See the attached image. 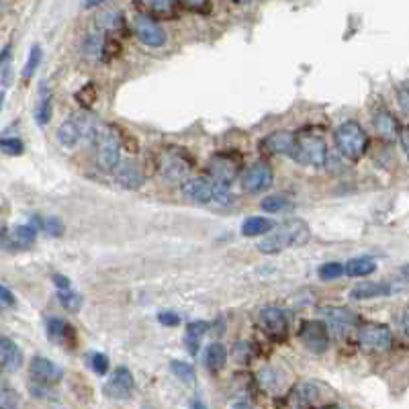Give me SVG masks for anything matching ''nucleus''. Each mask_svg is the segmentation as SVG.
Wrapping results in <instances>:
<instances>
[{"instance_id": "obj_1", "label": "nucleus", "mask_w": 409, "mask_h": 409, "mask_svg": "<svg viewBox=\"0 0 409 409\" xmlns=\"http://www.w3.org/2000/svg\"><path fill=\"white\" fill-rule=\"evenodd\" d=\"M311 239V228L303 219H289L258 243L262 254H281L289 248L305 246Z\"/></svg>"}, {"instance_id": "obj_2", "label": "nucleus", "mask_w": 409, "mask_h": 409, "mask_svg": "<svg viewBox=\"0 0 409 409\" xmlns=\"http://www.w3.org/2000/svg\"><path fill=\"white\" fill-rule=\"evenodd\" d=\"M182 194L192 203L209 205L215 203L219 207H230L234 203V194L226 184H219L211 178H190L182 184Z\"/></svg>"}, {"instance_id": "obj_3", "label": "nucleus", "mask_w": 409, "mask_h": 409, "mask_svg": "<svg viewBox=\"0 0 409 409\" xmlns=\"http://www.w3.org/2000/svg\"><path fill=\"white\" fill-rule=\"evenodd\" d=\"M94 150H97V162L103 170H113L121 164V141L117 131L111 125L97 123L92 135H90Z\"/></svg>"}, {"instance_id": "obj_4", "label": "nucleus", "mask_w": 409, "mask_h": 409, "mask_svg": "<svg viewBox=\"0 0 409 409\" xmlns=\"http://www.w3.org/2000/svg\"><path fill=\"white\" fill-rule=\"evenodd\" d=\"M334 141H336L338 152H340L344 158L352 160V162L360 160V158L364 156L366 148H368V135H366V131L360 127V123H356V121H346V123H342V125L336 129V133H334Z\"/></svg>"}, {"instance_id": "obj_5", "label": "nucleus", "mask_w": 409, "mask_h": 409, "mask_svg": "<svg viewBox=\"0 0 409 409\" xmlns=\"http://www.w3.org/2000/svg\"><path fill=\"white\" fill-rule=\"evenodd\" d=\"M295 160L307 166H323L328 160V146L321 137L315 135H301L297 141V152H295Z\"/></svg>"}, {"instance_id": "obj_6", "label": "nucleus", "mask_w": 409, "mask_h": 409, "mask_svg": "<svg viewBox=\"0 0 409 409\" xmlns=\"http://www.w3.org/2000/svg\"><path fill=\"white\" fill-rule=\"evenodd\" d=\"M391 330L383 323H364L358 332V344L364 350L383 352L391 346Z\"/></svg>"}, {"instance_id": "obj_7", "label": "nucleus", "mask_w": 409, "mask_h": 409, "mask_svg": "<svg viewBox=\"0 0 409 409\" xmlns=\"http://www.w3.org/2000/svg\"><path fill=\"white\" fill-rule=\"evenodd\" d=\"M299 338H301V342L305 344V348L309 352H313V354L326 352L328 344H330L328 326H326L323 321H317V319H307V321H303L301 332H299Z\"/></svg>"}, {"instance_id": "obj_8", "label": "nucleus", "mask_w": 409, "mask_h": 409, "mask_svg": "<svg viewBox=\"0 0 409 409\" xmlns=\"http://www.w3.org/2000/svg\"><path fill=\"white\" fill-rule=\"evenodd\" d=\"M133 29H135L137 39H139L143 46H148V48H162V46L166 43V33H164V29H162L154 19H150V17H146V14L135 17Z\"/></svg>"}, {"instance_id": "obj_9", "label": "nucleus", "mask_w": 409, "mask_h": 409, "mask_svg": "<svg viewBox=\"0 0 409 409\" xmlns=\"http://www.w3.org/2000/svg\"><path fill=\"white\" fill-rule=\"evenodd\" d=\"M272 168L266 162H256L241 176V186L248 192H262L272 184Z\"/></svg>"}, {"instance_id": "obj_10", "label": "nucleus", "mask_w": 409, "mask_h": 409, "mask_svg": "<svg viewBox=\"0 0 409 409\" xmlns=\"http://www.w3.org/2000/svg\"><path fill=\"white\" fill-rule=\"evenodd\" d=\"M133 387H135V381H133V375L127 366H119L117 370L111 375V379L107 381L105 385V395L111 397V399H129L131 393H133Z\"/></svg>"}, {"instance_id": "obj_11", "label": "nucleus", "mask_w": 409, "mask_h": 409, "mask_svg": "<svg viewBox=\"0 0 409 409\" xmlns=\"http://www.w3.org/2000/svg\"><path fill=\"white\" fill-rule=\"evenodd\" d=\"M258 321L262 326V330L272 336V338H285L287 336V315L283 309L279 307H264L258 315Z\"/></svg>"}, {"instance_id": "obj_12", "label": "nucleus", "mask_w": 409, "mask_h": 409, "mask_svg": "<svg viewBox=\"0 0 409 409\" xmlns=\"http://www.w3.org/2000/svg\"><path fill=\"white\" fill-rule=\"evenodd\" d=\"M297 141L299 137L291 133V131H275L270 133L264 141H262V148L270 154H279V156H291L295 158V152H297Z\"/></svg>"}, {"instance_id": "obj_13", "label": "nucleus", "mask_w": 409, "mask_h": 409, "mask_svg": "<svg viewBox=\"0 0 409 409\" xmlns=\"http://www.w3.org/2000/svg\"><path fill=\"white\" fill-rule=\"evenodd\" d=\"M237 170H239L237 160H234L232 156H226V154L215 156L209 162V172L213 176V180L219 182V184H226V186L234 182L235 176H237Z\"/></svg>"}, {"instance_id": "obj_14", "label": "nucleus", "mask_w": 409, "mask_h": 409, "mask_svg": "<svg viewBox=\"0 0 409 409\" xmlns=\"http://www.w3.org/2000/svg\"><path fill=\"white\" fill-rule=\"evenodd\" d=\"M31 377L37 383L52 385V383H58L59 379L63 377V370H61V366H58L56 362H52L50 358L37 356V358L31 360Z\"/></svg>"}, {"instance_id": "obj_15", "label": "nucleus", "mask_w": 409, "mask_h": 409, "mask_svg": "<svg viewBox=\"0 0 409 409\" xmlns=\"http://www.w3.org/2000/svg\"><path fill=\"white\" fill-rule=\"evenodd\" d=\"M37 239V230L33 226H19L10 234L6 232L2 237V243L6 250H27L35 243Z\"/></svg>"}, {"instance_id": "obj_16", "label": "nucleus", "mask_w": 409, "mask_h": 409, "mask_svg": "<svg viewBox=\"0 0 409 409\" xmlns=\"http://www.w3.org/2000/svg\"><path fill=\"white\" fill-rule=\"evenodd\" d=\"M397 291L391 283H360L350 291V299L354 301H366V299H379Z\"/></svg>"}, {"instance_id": "obj_17", "label": "nucleus", "mask_w": 409, "mask_h": 409, "mask_svg": "<svg viewBox=\"0 0 409 409\" xmlns=\"http://www.w3.org/2000/svg\"><path fill=\"white\" fill-rule=\"evenodd\" d=\"M115 180H117L123 188H133V190L143 184L141 170L133 162H121L117 168H115Z\"/></svg>"}, {"instance_id": "obj_18", "label": "nucleus", "mask_w": 409, "mask_h": 409, "mask_svg": "<svg viewBox=\"0 0 409 409\" xmlns=\"http://www.w3.org/2000/svg\"><path fill=\"white\" fill-rule=\"evenodd\" d=\"M0 358H2L4 370H8V372H17L23 366V352L19 350V346L8 338L0 340Z\"/></svg>"}, {"instance_id": "obj_19", "label": "nucleus", "mask_w": 409, "mask_h": 409, "mask_svg": "<svg viewBox=\"0 0 409 409\" xmlns=\"http://www.w3.org/2000/svg\"><path fill=\"white\" fill-rule=\"evenodd\" d=\"M375 129L387 141H393L397 137V131H399L395 117L389 111H385V109L379 111V113H375Z\"/></svg>"}, {"instance_id": "obj_20", "label": "nucleus", "mask_w": 409, "mask_h": 409, "mask_svg": "<svg viewBox=\"0 0 409 409\" xmlns=\"http://www.w3.org/2000/svg\"><path fill=\"white\" fill-rule=\"evenodd\" d=\"M321 313L323 315H328V319L330 321H334L336 326H344V328H354V326H358V315L350 311V309H346V307H323L321 309Z\"/></svg>"}, {"instance_id": "obj_21", "label": "nucleus", "mask_w": 409, "mask_h": 409, "mask_svg": "<svg viewBox=\"0 0 409 409\" xmlns=\"http://www.w3.org/2000/svg\"><path fill=\"white\" fill-rule=\"evenodd\" d=\"M226 362H228V348H226L223 344L215 342V344H211V346L207 348V352H205V364H207V368H209L211 372L223 370Z\"/></svg>"}, {"instance_id": "obj_22", "label": "nucleus", "mask_w": 409, "mask_h": 409, "mask_svg": "<svg viewBox=\"0 0 409 409\" xmlns=\"http://www.w3.org/2000/svg\"><path fill=\"white\" fill-rule=\"evenodd\" d=\"M188 164L180 158V156H170L164 164H162V174L166 176L168 180H184L188 174Z\"/></svg>"}, {"instance_id": "obj_23", "label": "nucleus", "mask_w": 409, "mask_h": 409, "mask_svg": "<svg viewBox=\"0 0 409 409\" xmlns=\"http://www.w3.org/2000/svg\"><path fill=\"white\" fill-rule=\"evenodd\" d=\"M344 268H346V275H348V277L360 279V277L372 275V272L377 270V264H375V260H370V258H352V260H348V262L344 264Z\"/></svg>"}, {"instance_id": "obj_24", "label": "nucleus", "mask_w": 409, "mask_h": 409, "mask_svg": "<svg viewBox=\"0 0 409 409\" xmlns=\"http://www.w3.org/2000/svg\"><path fill=\"white\" fill-rule=\"evenodd\" d=\"M272 221L266 219V217H248L243 223H241V234L248 235V237H254V235H262L268 234L272 230Z\"/></svg>"}, {"instance_id": "obj_25", "label": "nucleus", "mask_w": 409, "mask_h": 409, "mask_svg": "<svg viewBox=\"0 0 409 409\" xmlns=\"http://www.w3.org/2000/svg\"><path fill=\"white\" fill-rule=\"evenodd\" d=\"M207 330H209L207 321H192V323H188V328H186V346H188L190 354H197V350H199V338Z\"/></svg>"}, {"instance_id": "obj_26", "label": "nucleus", "mask_w": 409, "mask_h": 409, "mask_svg": "<svg viewBox=\"0 0 409 409\" xmlns=\"http://www.w3.org/2000/svg\"><path fill=\"white\" fill-rule=\"evenodd\" d=\"M35 119L39 125H46L52 119V97L48 94L46 88H41V97H39V103L35 109Z\"/></svg>"}, {"instance_id": "obj_27", "label": "nucleus", "mask_w": 409, "mask_h": 409, "mask_svg": "<svg viewBox=\"0 0 409 409\" xmlns=\"http://www.w3.org/2000/svg\"><path fill=\"white\" fill-rule=\"evenodd\" d=\"M41 58H43L41 48H39V46H33V48H31V52H29L27 63H25V68H23V78H25V80H29V78L35 74V70H37V68H39V63H41Z\"/></svg>"}, {"instance_id": "obj_28", "label": "nucleus", "mask_w": 409, "mask_h": 409, "mask_svg": "<svg viewBox=\"0 0 409 409\" xmlns=\"http://www.w3.org/2000/svg\"><path fill=\"white\" fill-rule=\"evenodd\" d=\"M344 272H346V268H344V264H340V262H326V264H323V266H319V270H317V275H319V279H321V281H334V279H340Z\"/></svg>"}, {"instance_id": "obj_29", "label": "nucleus", "mask_w": 409, "mask_h": 409, "mask_svg": "<svg viewBox=\"0 0 409 409\" xmlns=\"http://www.w3.org/2000/svg\"><path fill=\"white\" fill-rule=\"evenodd\" d=\"M170 368H172V372H174V377H178L182 383H186V385H190L192 381H194V368L188 364V362H182V360H174L172 364H170Z\"/></svg>"}, {"instance_id": "obj_30", "label": "nucleus", "mask_w": 409, "mask_h": 409, "mask_svg": "<svg viewBox=\"0 0 409 409\" xmlns=\"http://www.w3.org/2000/svg\"><path fill=\"white\" fill-rule=\"evenodd\" d=\"M0 148H2V152H4L6 156H21V154L25 152L23 141L17 139V137H2Z\"/></svg>"}, {"instance_id": "obj_31", "label": "nucleus", "mask_w": 409, "mask_h": 409, "mask_svg": "<svg viewBox=\"0 0 409 409\" xmlns=\"http://www.w3.org/2000/svg\"><path fill=\"white\" fill-rule=\"evenodd\" d=\"M287 205H289V203H287V199H283V197H266V199L260 203L262 211H266V213H279V211H283Z\"/></svg>"}, {"instance_id": "obj_32", "label": "nucleus", "mask_w": 409, "mask_h": 409, "mask_svg": "<svg viewBox=\"0 0 409 409\" xmlns=\"http://www.w3.org/2000/svg\"><path fill=\"white\" fill-rule=\"evenodd\" d=\"M88 362H90V368L97 375H105L109 370V358L105 354H101V352H92L90 358H88Z\"/></svg>"}, {"instance_id": "obj_33", "label": "nucleus", "mask_w": 409, "mask_h": 409, "mask_svg": "<svg viewBox=\"0 0 409 409\" xmlns=\"http://www.w3.org/2000/svg\"><path fill=\"white\" fill-rule=\"evenodd\" d=\"M63 336H66V323L61 319H58V317L50 319L48 321V338L54 340V342H59Z\"/></svg>"}, {"instance_id": "obj_34", "label": "nucleus", "mask_w": 409, "mask_h": 409, "mask_svg": "<svg viewBox=\"0 0 409 409\" xmlns=\"http://www.w3.org/2000/svg\"><path fill=\"white\" fill-rule=\"evenodd\" d=\"M137 2L154 12H170L172 10V0H137Z\"/></svg>"}, {"instance_id": "obj_35", "label": "nucleus", "mask_w": 409, "mask_h": 409, "mask_svg": "<svg viewBox=\"0 0 409 409\" xmlns=\"http://www.w3.org/2000/svg\"><path fill=\"white\" fill-rule=\"evenodd\" d=\"M59 303H61L66 309H72V311H76V309L82 305V297H80V295H76V292H72V291H61L59 292Z\"/></svg>"}, {"instance_id": "obj_36", "label": "nucleus", "mask_w": 409, "mask_h": 409, "mask_svg": "<svg viewBox=\"0 0 409 409\" xmlns=\"http://www.w3.org/2000/svg\"><path fill=\"white\" fill-rule=\"evenodd\" d=\"M41 228H43L48 234L56 235V237H59V235L63 234V223L59 221L58 217H46V219L41 221Z\"/></svg>"}, {"instance_id": "obj_37", "label": "nucleus", "mask_w": 409, "mask_h": 409, "mask_svg": "<svg viewBox=\"0 0 409 409\" xmlns=\"http://www.w3.org/2000/svg\"><path fill=\"white\" fill-rule=\"evenodd\" d=\"M76 99L80 101V105L90 107V105L94 103V99H97V90H94V86H92V84H88L86 88H82V90L76 94Z\"/></svg>"}, {"instance_id": "obj_38", "label": "nucleus", "mask_w": 409, "mask_h": 409, "mask_svg": "<svg viewBox=\"0 0 409 409\" xmlns=\"http://www.w3.org/2000/svg\"><path fill=\"white\" fill-rule=\"evenodd\" d=\"M158 321H160L162 326H178V323H180V315H176L172 311H162V313L158 315Z\"/></svg>"}, {"instance_id": "obj_39", "label": "nucleus", "mask_w": 409, "mask_h": 409, "mask_svg": "<svg viewBox=\"0 0 409 409\" xmlns=\"http://www.w3.org/2000/svg\"><path fill=\"white\" fill-rule=\"evenodd\" d=\"M0 303H2V307H12L14 305V297H12V292L8 291L6 285L0 287Z\"/></svg>"}, {"instance_id": "obj_40", "label": "nucleus", "mask_w": 409, "mask_h": 409, "mask_svg": "<svg viewBox=\"0 0 409 409\" xmlns=\"http://www.w3.org/2000/svg\"><path fill=\"white\" fill-rule=\"evenodd\" d=\"M397 99H399V107L403 109V113L409 115V88H401Z\"/></svg>"}, {"instance_id": "obj_41", "label": "nucleus", "mask_w": 409, "mask_h": 409, "mask_svg": "<svg viewBox=\"0 0 409 409\" xmlns=\"http://www.w3.org/2000/svg\"><path fill=\"white\" fill-rule=\"evenodd\" d=\"M54 283L58 285L59 291H70V279L61 277V275H54Z\"/></svg>"}, {"instance_id": "obj_42", "label": "nucleus", "mask_w": 409, "mask_h": 409, "mask_svg": "<svg viewBox=\"0 0 409 409\" xmlns=\"http://www.w3.org/2000/svg\"><path fill=\"white\" fill-rule=\"evenodd\" d=\"M401 146H403V150H406V154H408L409 158V127L401 131Z\"/></svg>"}, {"instance_id": "obj_43", "label": "nucleus", "mask_w": 409, "mask_h": 409, "mask_svg": "<svg viewBox=\"0 0 409 409\" xmlns=\"http://www.w3.org/2000/svg\"><path fill=\"white\" fill-rule=\"evenodd\" d=\"M186 6H190V8H201V6H205L207 4V0H182Z\"/></svg>"}, {"instance_id": "obj_44", "label": "nucleus", "mask_w": 409, "mask_h": 409, "mask_svg": "<svg viewBox=\"0 0 409 409\" xmlns=\"http://www.w3.org/2000/svg\"><path fill=\"white\" fill-rule=\"evenodd\" d=\"M103 2H107V0H84V8H94Z\"/></svg>"}, {"instance_id": "obj_45", "label": "nucleus", "mask_w": 409, "mask_h": 409, "mask_svg": "<svg viewBox=\"0 0 409 409\" xmlns=\"http://www.w3.org/2000/svg\"><path fill=\"white\" fill-rule=\"evenodd\" d=\"M403 332H406V336L409 338V307L406 309V313H403Z\"/></svg>"}, {"instance_id": "obj_46", "label": "nucleus", "mask_w": 409, "mask_h": 409, "mask_svg": "<svg viewBox=\"0 0 409 409\" xmlns=\"http://www.w3.org/2000/svg\"><path fill=\"white\" fill-rule=\"evenodd\" d=\"M190 409H209V408H207L205 403H201V401H194V403H192V408H190Z\"/></svg>"}, {"instance_id": "obj_47", "label": "nucleus", "mask_w": 409, "mask_h": 409, "mask_svg": "<svg viewBox=\"0 0 409 409\" xmlns=\"http://www.w3.org/2000/svg\"><path fill=\"white\" fill-rule=\"evenodd\" d=\"M235 4H248V2H250V0H234Z\"/></svg>"}, {"instance_id": "obj_48", "label": "nucleus", "mask_w": 409, "mask_h": 409, "mask_svg": "<svg viewBox=\"0 0 409 409\" xmlns=\"http://www.w3.org/2000/svg\"><path fill=\"white\" fill-rule=\"evenodd\" d=\"M235 409H250V408H248V406H237Z\"/></svg>"}, {"instance_id": "obj_49", "label": "nucleus", "mask_w": 409, "mask_h": 409, "mask_svg": "<svg viewBox=\"0 0 409 409\" xmlns=\"http://www.w3.org/2000/svg\"><path fill=\"white\" fill-rule=\"evenodd\" d=\"M403 272H406V275H409V264L406 266V268H403Z\"/></svg>"}, {"instance_id": "obj_50", "label": "nucleus", "mask_w": 409, "mask_h": 409, "mask_svg": "<svg viewBox=\"0 0 409 409\" xmlns=\"http://www.w3.org/2000/svg\"><path fill=\"white\" fill-rule=\"evenodd\" d=\"M328 409H340V408H328Z\"/></svg>"}, {"instance_id": "obj_51", "label": "nucleus", "mask_w": 409, "mask_h": 409, "mask_svg": "<svg viewBox=\"0 0 409 409\" xmlns=\"http://www.w3.org/2000/svg\"><path fill=\"white\" fill-rule=\"evenodd\" d=\"M2 409H8V408H2Z\"/></svg>"}]
</instances>
